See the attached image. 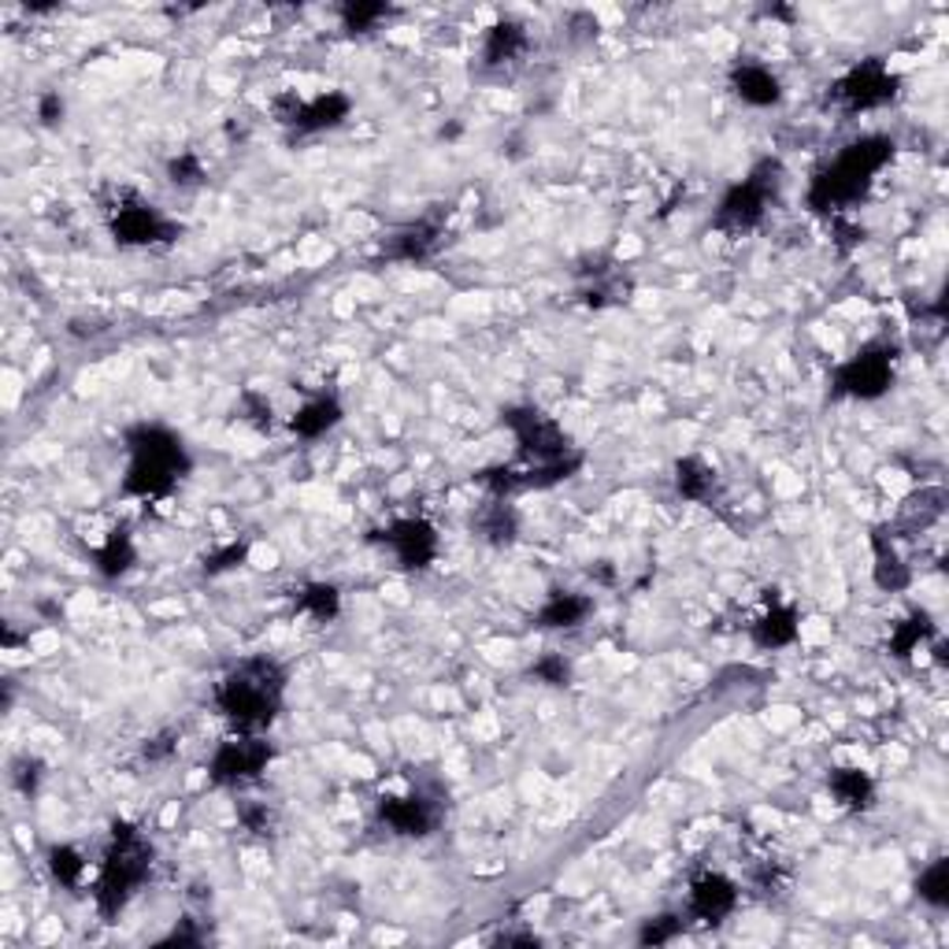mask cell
I'll use <instances>...</instances> for the list:
<instances>
[{
  "label": "cell",
  "mask_w": 949,
  "mask_h": 949,
  "mask_svg": "<svg viewBox=\"0 0 949 949\" xmlns=\"http://www.w3.org/2000/svg\"><path fill=\"white\" fill-rule=\"evenodd\" d=\"M675 490L687 497V501H709L712 490H716V472L701 456L679 460L675 464Z\"/></svg>",
  "instance_id": "obj_22"
},
{
  "label": "cell",
  "mask_w": 949,
  "mask_h": 949,
  "mask_svg": "<svg viewBox=\"0 0 949 949\" xmlns=\"http://www.w3.org/2000/svg\"><path fill=\"white\" fill-rule=\"evenodd\" d=\"M297 605L308 615H316V620H335L338 609H341V594H338V586H330V583H312V586H305V594H301Z\"/></svg>",
  "instance_id": "obj_28"
},
{
  "label": "cell",
  "mask_w": 949,
  "mask_h": 949,
  "mask_svg": "<svg viewBox=\"0 0 949 949\" xmlns=\"http://www.w3.org/2000/svg\"><path fill=\"white\" fill-rule=\"evenodd\" d=\"M197 942H201V935L193 931V924H190V919H185V924H182V927H174V931H171L168 938H163L160 946H197Z\"/></svg>",
  "instance_id": "obj_39"
},
{
  "label": "cell",
  "mask_w": 949,
  "mask_h": 949,
  "mask_svg": "<svg viewBox=\"0 0 949 949\" xmlns=\"http://www.w3.org/2000/svg\"><path fill=\"white\" fill-rule=\"evenodd\" d=\"M438 230L434 223L419 219V223H408V227H400L394 238H389L386 246V257L389 260H405V263H416V260H427L430 252L438 249Z\"/></svg>",
  "instance_id": "obj_16"
},
{
  "label": "cell",
  "mask_w": 949,
  "mask_h": 949,
  "mask_svg": "<svg viewBox=\"0 0 949 949\" xmlns=\"http://www.w3.org/2000/svg\"><path fill=\"white\" fill-rule=\"evenodd\" d=\"M126 449H131V467L123 475V494L131 497H168L190 472L182 438L160 423L134 427L126 434Z\"/></svg>",
  "instance_id": "obj_3"
},
{
  "label": "cell",
  "mask_w": 949,
  "mask_h": 949,
  "mask_svg": "<svg viewBox=\"0 0 949 949\" xmlns=\"http://www.w3.org/2000/svg\"><path fill=\"white\" fill-rule=\"evenodd\" d=\"M338 423H341V405H338V400L335 397H316L290 419V430H293V434H301V438H319V434H327V430L338 427Z\"/></svg>",
  "instance_id": "obj_21"
},
{
  "label": "cell",
  "mask_w": 949,
  "mask_h": 949,
  "mask_svg": "<svg viewBox=\"0 0 949 949\" xmlns=\"http://www.w3.org/2000/svg\"><path fill=\"white\" fill-rule=\"evenodd\" d=\"M271 757H275V749H271V742H263V735H238L215 749L208 779L215 787H241V782L260 779Z\"/></svg>",
  "instance_id": "obj_8"
},
{
  "label": "cell",
  "mask_w": 949,
  "mask_h": 949,
  "mask_svg": "<svg viewBox=\"0 0 949 949\" xmlns=\"http://www.w3.org/2000/svg\"><path fill=\"white\" fill-rule=\"evenodd\" d=\"M776 190H779V163H760L746 182L731 185L727 197L720 201V212H716V219H712V227L731 230V234L753 230L765 219L768 201L776 197Z\"/></svg>",
  "instance_id": "obj_5"
},
{
  "label": "cell",
  "mask_w": 949,
  "mask_h": 949,
  "mask_svg": "<svg viewBox=\"0 0 949 949\" xmlns=\"http://www.w3.org/2000/svg\"><path fill=\"white\" fill-rule=\"evenodd\" d=\"M916 890H919V897H924L927 905L946 908V905H949V860H946V857L935 860V865L927 868L924 875H919Z\"/></svg>",
  "instance_id": "obj_29"
},
{
  "label": "cell",
  "mask_w": 949,
  "mask_h": 949,
  "mask_svg": "<svg viewBox=\"0 0 949 949\" xmlns=\"http://www.w3.org/2000/svg\"><path fill=\"white\" fill-rule=\"evenodd\" d=\"M246 556H249V542H230V545H223V550H215V553L204 556V572H208V575L230 572V567L246 564Z\"/></svg>",
  "instance_id": "obj_31"
},
{
  "label": "cell",
  "mask_w": 949,
  "mask_h": 949,
  "mask_svg": "<svg viewBox=\"0 0 949 949\" xmlns=\"http://www.w3.org/2000/svg\"><path fill=\"white\" fill-rule=\"evenodd\" d=\"M794 639H798V612L790 605L771 601V609L753 623V642L765 645V649H779V645H790Z\"/></svg>",
  "instance_id": "obj_17"
},
{
  "label": "cell",
  "mask_w": 949,
  "mask_h": 949,
  "mask_svg": "<svg viewBox=\"0 0 949 949\" xmlns=\"http://www.w3.org/2000/svg\"><path fill=\"white\" fill-rule=\"evenodd\" d=\"M301 97L297 93H282V97H275V104H271V112H275V120L279 123H286V126H293V120H297V112H301Z\"/></svg>",
  "instance_id": "obj_36"
},
{
  "label": "cell",
  "mask_w": 949,
  "mask_h": 949,
  "mask_svg": "<svg viewBox=\"0 0 949 949\" xmlns=\"http://www.w3.org/2000/svg\"><path fill=\"white\" fill-rule=\"evenodd\" d=\"M438 805L430 801L427 794H389L379 801V820L389 824L397 835H408V838H423L430 831L438 827Z\"/></svg>",
  "instance_id": "obj_12"
},
{
  "label": "cell",
  "mask_w": 949,
  "mask_h": 949,
  "mask_svg": "<svg viewBox=\"0 0 949 949\" xmlns=\"http://www.w3.org/2000/svg\"><path fill=\"white\" fill-rule=\"evenodd\" d=\"M352 112V101L346 93H319L312 101L301 104L297 120H293V131L297 134H316V131H330V126L346 123Z\"/></svg>",
  "instance_id": "obj_15"
},
{
  "label": "cell",
  "mask_w": 949,
  "mask_h": 949,
  "mask_svg": "<svg viewBox=\"0 0 949 949\" xmlns=\"http://www.w3.org/2000/svg\"><path fill=\"white\" fill-rule=\"evenodd\" d=\"M497 946H538V935H501Z\"/></svg>",
  "instance_id": "obj_42"
},
{
  "label": "cell",
  "mask_w": 949,
  "mask_h": 949,
  "mask_svg": "<svg viewBox=\"0 0 949 949\" xmlns=\"http://www.w3.org/2000/svg\"><path fill=\"white\" fill-rule=\"evenodd\" d=\"M246 408H249V419L257 423L260 430L271 427V405H260L257 394H246Z\"/></svg>",
  "instance_id": "obj_40"
},
{
  "label": "cell",
  "mask_w": 949,
  "mask_h": 949,
  "mask_svg": "<svg viewBox=\"0 0 949 949\" xmlns=\"http://www.w3.org/2000/svg\"><path fill=\"white\" fill-rule=\"evenodd\" d=\"M827 782H831V794L843 801L846 809H854V812L872 809L875 782H872V776H868V771H860V768H835Z\"/></svg>",
  "instance_id": "obj_18"
},
{
  "label": "cell",
  "mask_w": 949,
  "mask_h": 949,
  "mask_svg": "<svg viewBox=\"0 0 949 949\" xmlns=\"http://www.w3.org/2000/svg\"><path fill=\"white\" fill-rule=\"evenodd\" d=\"M590 612H594V601L583 598V594H553V598L542 605V612H538V623H542V628H553V631L579 628Z\"/></svg>",
  "instance_id": "obj_20"
},
{
  "label": "cell",
  "mask_w": 949,
  "mask_h": 949,
  "mask_svg": "<svg viewBox=\"0 0 949 949\" xmlns=\"http://www.w3.org/2000/svg\"><path fill=\"white\" fill-rule=\"evenodd\" d=\"M48 872L56 875V883L64 886H78L86 875V857L78 854L75 846H53L48 849Z\"/></svg>",
  "instance_id": "obj_27"
},
{
  "label": "cell",
  "mask_w": 949,
  "mask_h": 949,
  "mask_svg": "<svg viewBox=\"0 0 949 949\" xmlns=\"http://www.w3.org/2000/svg\"><path fill=\"white\" fill-rule=\"evenodd\" d=\"M238 816H241V824H246L249 831H257V835H268V827H271V812H268V809H249V805H241V809H238Z\"/></svg>",
  "instance_id": "obj_38"
},
{
  "label": "cell",
  "mask_w": 949,
  "mask_h": 949,
  "mask_svg": "<svg viewBox=\"0 0 949 949\" xmlns=\"http://www.w3.org/2000/svg\"><path fill=\"white\" fill-rule=\"evenodd\" d=\"M171 753V742L168 738H156V742H149V746H145V757L149 760H160V757H168Z\"/></svg>",
  "instance_id": "obj_41"
},
{
  "label": "cell",
  "mask_w": 949,
  "mask_h": 949,
  "mask_svg": "<svg viewBox=\"0 0 949 949\" xmlns=\"http://www.w3.org/2000/svg\"><path fill=\"white\" fill-rule=\"evenodd\" d=\"M386 12H389L386 4H364V0H357V4L341 8V23H346L349 34H368L371 26H375Z\"/></svg>",
  "instance_id": "obj_30"
},
{
  "label": "cell",
  "mask_w": 949,
  "mask_h": 949,
  "mask_svg": "<svg viewBox=\"0 0 949 949\" xmlns=\"http://www.w3.org/2000/svg\"><path fill=\"white\" fill-rule=\"evenodd\" d=\"M475 523H478V534L494 545H508L520 534V520H516L512 505H505V497H494V501L475 516Z\"/></svg>",
  "instance_id": "obj_23"
},
{
  "label": "cell",
  "mask_w": 949,
  "mask_h": 949,
  "mask_svg": "<svg viewBox=\"0 0 949 949\" xmlns=\"http://www.w3.org/2000/svg\"><path fill=\"white\" fill-rule=\"evenodd\" d=\"M872 545H875V583L883 586V590H905L908 564H902V556L894 553V545H886L883 531H875Z\"/></svg>",
  "instance_id": "obj_25"
},
{
  "label": "cell",
  "mask_w": 949,
  "mask_h": 949,
  "mask_svg": "<svg viewBox=\"0 0 949 949\" xmlns=\"http://www.w3.org/2000/svg\"><path fill=\"white\" fill-rule=\"evenodd\" d=\"M679 931H682V919H679V916H657V919H649V924L642 927L639 942H642V946H668Z\"/></svg>",
  "instance_id": "obj_32"
},
{
  "label": "cell",
  "mask_w": 949,
  "mask_h": 949,
  "mask_svg": "<svg viewBox=\"0 0 949 949\" xmlns=\"http://www.w3.org/2000/svg\"><path fill=\"white\" fill-rule=\"evenodd\" d=\"M168 174H171L174 185H197L204 179V168H201V160L193 152H182V156H174V160L168 163Z\"/></svg>",
  "instance_id": "obj_34"
},
{
  "label": "cell",
  "mask_w": 949,
  "mask_h": 949,
  "mask_svg": "<svg viewBox=\"0 0 949 949\" xmlns=\"http://www.w3.org/2000/svg\"><path fill=\"white\" fill-rule=\"evenodd\" d=\"M37 115H42V123H45V126H56V123H60V115H64V101H60V93H45L42 101H37Z\"/></svg>",
  "instance_id": "obj_37"
},
{
  "label": "cell",
  "mask_w": 949,
  "mask_h": 949,
  "mask_svg": "<svg viewBox=\"0 0 949 949\" xmlns=\"http://www.w3.org/2000/svg\"><path fill=\"white\" fill-rule=\"evenodd\" d=\"M12 782H15L19 790H23V794H34L37 782H42V760L19 757V760H15V771H12Z\"/></svg>",
  "instance_id": "obj_35"
},
{
  "label": "cell",
  "mask_w": 949,
  "mask_h": 949,
  "mask_svg": "<svg viewBox=\"0 0 949 949\" xmlns=\"http://www.w3.org/2000/svg\"><path fill=\"white\" fill-rule=\"evenodd\" d=\"M152 872V846L142 838V831L126 820L112 824V846L104 854L101 875H97V908L104 919H115L131 905V897L145 886V879Z\"/></svg>",
  "instance_id": "obj_4"
},
{
  "label": "cell",
  "mask_w": 949,
  "mask_h": 949,
  "mask_svg": "<svg viewBox=\"0 0 949 949\" xmlns=\"http://www.w3.org/2000/svg\"><path fill=\"white\" fill-rule=\"evenodd\" d=\"M531 675H538L542 682H550V687H567V679H572V664H567L561 653H545L542 660H534Z\"/></svg>",
  "instance_id": "obj_33"
},
{
  "label": "cell",
  "mask_w": 949,
  "mask_h": 949,
  "mask_svg": "<svg viewBox=\"0 0 949 949\" xmlns=\"http://www.w3.org/2000/svg\"><path fill=\"white\" fill-rule=\"evenodd\" d=\"M108 227H112L120 246H156V241L179 238V227H174L168 215L152 208L149 201L134 197V193H123V201L112 208Z\"/></svg>",
  "instance_id": "obj_10"
},
{
  "label": "cell",
  "mask_w": 949,
  "mask_h": 949,
  "mask_svg": "<svg viewBox=\"0 0 949 949\" xmlns=\"http://www.w3.org/2000/svg\"><path fill=\"white\" fill-rule=\"evenodd\" d=\"M935 639V623L927 612H913L908 620H902L894 628V634H890V653L894 657H908V653L919 649V642Z\"/></svg>",
  "instance_id": "obj_26"
},
{
  "label": "cell",
  "mask_w": 949,
  "mask_h": 949,
  "mask_svg": "<svg viewBox=\"0 0 949 949\" xmlns=\"http://www.w3.org/2000/svg\"><path fill=\"white\" fill-rule=\"evenodd\" d=\"M897 93V75L890 71L883 60H860L854 71H846L835 82V97L846 112H872V108H883L886 101H894Z\"/></svg>",
  "instance_id": "obj_9"
},
{
  "label": "cell",
  "mask_w": 949,
  "mask_h": 949,
  "mask_svg": "<svg viewBox=\"0 0 949 949\" xmlns=\"http://www.w3.org/2000/svg\"><path fill=\"white\" fill-rule=\"evenodd\" d=\"M890 160H894V142L883 138V134L849 142L824 171H816V179L809 185V204L816 212H835V208H846V204L860 201L872 190L875 174L883 171Z\"/></svg>",
  "instance_id": "obj_2"
},
{
  "label": "cell",
  "mask_w": 949,
  "mask_h": 949,
  "mask_svg": "<svg viewBox=\"0 0 949 949\" xmlns=\"http://www.w3.org/2000/svg\"><path fill=\"white\" fill-rule=\"evenodd\" d=\"M134 561H138V550H134V538L126 527H115V531L104 538L101 550H97V572H101L104 579H120V575L131 572Z\"/></svg>",
  "instance_id": "obj_19"
},
{
  "label": "cell",
  "mask_w": 949,
  "mask_h": 949,
  "mask_svg": "<svg viewBox=\"0 0 949 949\" xmlns=\"http://www.w3.org/2000/svg\"><path fill=\"white\" fill-rule=\"evenodd\" d=\"M731 90H735L742 101L753 104V108L779 104V97H782L779 78L771 75L765 64H753V60L735 64V71H731Z\"/></svg>",
  "instance_id": "obj_14"
},
{
  "label": "cell",
  "mask_w": 949,
  "mask_h": 949,
  "mask_svg": "<svg viewBox=\"0 0 949 949\" xmlns=\"http://www.w3.org/2000/svg\"><path fill=\"white\" fill-rule=\"evenodd\" d=\"M505 423L520 442V456L531 460V464H553V460L575 453L561 423L553 416L538 413V408H508Z\"/></svg>",
  "instance_id": "obj_7"
},
{
  "label": "cell",
  "mask_w": 949,
  "mask_h": 949,
  "mask_svg": "<svg viewBox=\"0 0 949 949\" xmlns=\"http://www.w3.org/2000/svg\"><path fill=\"white\" fill-rule=\"evenodd\" d=\"M894 360H897V349L886 346V341L865 346L854 360H846V364L835 371V394L857 397V400L883 397L886 389L894 386Z\"/></svg>",
  "instance_id": "obj_6"
},
{
  "label": "cell",
  "mask_w": 949,
  "mask_h": 949,
  "mask_svg": "<svg viewBox=\"0 0 949 949\" xmlns=\"http://www.w3.org/2000/svg\"><path fill=\"white\" fill-rule=\"evenodd\" d=\"M527 48V34L520 23H512V19H505V23H494L490 31H486V45H483V56L486 64L497 67L505 60H516Z\"/></svg>",
  "instance_id": "obj_24"
},
{
  "label": "cell",
  "mask_w": 949,
  "mask_h": 949,
  "mask_svg": "<svg viewBox=\"0 0 949 949\" xmlns=\"http://www.w3.org/2000/svg\"><path fill=\"white\" fill-rule=\"evenodd\" d=\"M738 905V886L723 872H704L690 883V913L704 924H720Z\"/></svg>",
  "instance_id": "obj_13"
},
{
  "label": "cell",
  "mask_w": 949,
  "mask_h": 949,
  "mask_svg": "<svg viewBox=\"0 0 949 949\" xmlns=\"http://www.w3.org/2000/svg\"><path fill=\"white\" fill-rule=\"evenodd\" d=\"M282 698H286V671L268 657L241 660L215 690V704L238 735H263L279 720Z\"/></svg>",
  "instance_id": "obj_1"
},
{
  "label": "cell",
  "mask_w": 949,
  "mask_h": 949,
  "mask_svg": "<svg viewBox=\"0 0 949 949\" xmlns=\"http://www.w3.org/2000/svg\"><path fill=\"white\" fill-rule=\"evenodd\" d=\"M375 542H383L394 550L400 567H430L438 556V531L427 520H397L386 531L375 534Z\"/></svg>",
  "instance_id": "obj_11"
}]
</instances>
